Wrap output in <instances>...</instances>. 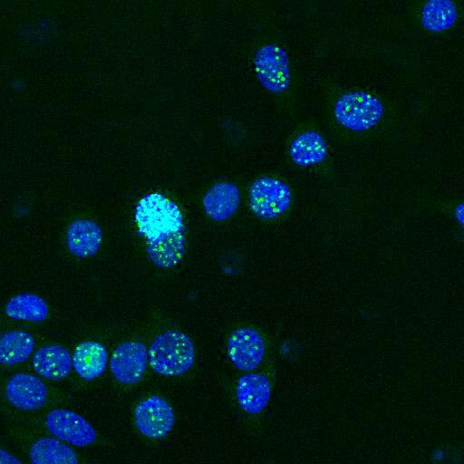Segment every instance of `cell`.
Masks as SVG:
<instances>
[{
	"instance_id": "cell-17",
	"label": "cell",
	"mask_w": 464,
	"mask_h": 464,
	"mask_svg": "<svg viewBox=\"0 0 464 464\" xmlns=\"http://www.w3.org/2000/svg\"><path fill=\"white\" fill-rule=\"evenodd\" d=\"M185 240L181 231L162 235L148 241L147 253L150 259L160 267H173L183 257Z\"/></svg>"
},
{
	"instance_id": "cell-12",
	"label": "cell",
	"mask_w": 464,
	"mask_h": 464,
	"mask_svg": "<svg viewBox=\"0 0 464 464\" xmlns=\"http://www.w3.org/2000/svg\"><path fill=\"white\" fill-rule=\"evenodd\" d=\"M236 396L243 411L258 414L267 406L271 397V383L260 373H247L240 377Z\"/></svg>"
},
{
	"instance_id": "cell-23",
	"label": "cell",
	"mask_w": 464,
	"mask_h": 464,
	"mask_svg": "<svg viewBox=\"0 0 464 464\" xmlns=\"http://www.w3.org/2000/svg\"><path fill=\"white\" fill-rule=\"evenodd\" d=\"M1 336H2V335H1V332H0V338H1Z\"/></svg>"
},
{
	"instance_id": "cell-21",
	"label": "cell",
	"mask_w": 464,
	"mask_h": 464,
	"mask_svg": "<svg viewBox=\"0 0 464 464\" xmlns=\"http://www.w3.org/2000/svg\"><path fill=\"white\" fill-rule=\"evenodd\" d=\"M456 5L450 0H431L427 2L420 14L423 26L431 32L450 29L456 22Z\"/></svg>"
},
{
	"instance_id": "cell-9",
	"label": "cell",
	"mask_w": 464,
	"mask_h": 464,
	"mask_svg": "<svg viewBox=\"0 0 464 464\" xmlns=\"http://www.w3.org/2000/svg\"><path fill=\"white\" fill-rule=\"evenodd\" d=\"M148 362V350L140 342H127L112 353L110 369L114 378L122 384H134L144 374Z\"/></svg>"
},
{
	"instance_id": "cell-5",
	"label": "cell",
	"mask_w": 464,
	"mask_h": 464,
	"mask_svg": "<svg viewBox=\"0 0 464 464\" xmlns=\"http://www.w3.org/2000/svg\"><path fill=\"white\" fill-rule=\"evenodd\" d=\"M256 76L269 92H285L290 84V67L285 50L275 44L260 47L254 59Z\"/></svg>"
},
{
	"instance_id": "cell-3",
	"label": "cell",
	"mask_w": 464,
	"mask_h": 464,
	"mask_svg": "<svg viewBox=\"0 0 464 464\" xmlns=\"http://www.w3.org/2000/svg\"><path fill=\"white\" fill-rule=\"evenodd\" d=\"M383 114L381 101L365 92H352L342 95L334 104V115L343 127L367 130L375 126Z\"/></svg>"
},
{
	"instance_id": "cell-10",
	"label": "cell",
	"mask_w": 464,
	"mask_h": 464,
	"mask_svg": "<svg viewBox=\"0 0 464 464\" xmlns=\"http://www.w3.org/2000/svg\"><path fill=\"white\" fill-rule=\"evenodd\" d=\"M5 395L14 408L34 411L44 405L47 400V388L36 375L18 372L7 381Z\"/></svg>"
},
{
	"instance_id": "cell-8",
	"label": "cell",
	"mask_w": 464,
	"mask_h": 464,
	"mask_svg": "<svg viewBox=\"0 0 464 464\" xmlns=\"http://www.w3.org/2000/svg\"><path fill=\"white\" fill-rule=\"evenodd\" d=\"M266 353V343L261 334L253 328L235 330L227 342V354L237 369L250 372L257 368Z\"/></svg>"
},
{
	"instance_id": "cell-2",
	"label": "cell",
	"mask_w": 464,
	"mask_h": 464,
	"mask_svg": "<svg viewBox=\"0 0 464 464\" xmlns=\"http://www.w3.org/2000/svg\"><path fill=\"white\" fill-rule=\"evenodd\" d=\"M135 220L139 232L148 241L183 228L179 207L160 193L148 194L139 201L135 208Z\"/></svg>"
},
{
	"instance_id": "cell-7",
	"label": "cell",
	"mask_w": 464,
	"mask_h": 464,
	"mask_svg": "<svg viewBox=\"0 0 464 464\" xmlns=\"http://www.w3.org/2000/svg\"><path fill=\"white\" fill-rule=\"evenodd\" d=\"M134 420L139 431L151 439L168 435L175 423L171 405L163 398L153 395L138 403Z\"/></svg>"
},
{
	"instance_id": "cell-14",
	"label": "cell",
	"mask_w": 464,
	"mask_h": 464,
	"mask_svg": "<svg viewBox=\"0 0 464 464\" xmlns=\"http://www.w3.org/2000/svg\"><path fill=\"white\" fill-rule=\"evenodd\" d=\"M240 203V191L234 183L221 181L214 184L204 195L203 206L214 221H225L233 216Z\"/></svg>"
},
{
	"instance_id": "cell-15",
	"label": "cell",
	"mask_w": 464,
	"mask_h": 464,
	"mask_svg": "<svg viewBox=\"0 0 464 464\" xmlns=\"http://www.w3.org/2000/svg\"><path fill=\"white\" fill-rule=\"evenodd\" d=\"M72 360L76 373L85 381H92L105 372L108 352L100 343L85 341L76 346Z\"/></svg>"
},
{
	"instance_id": "cell-4",
	"label": "cell",
	"mask_w": 464,
	"mask_h": 464,
	"mask_svg": "<svg viewBox=\"0 0 464 464\" xmlns=\"http://www.w3.org/2000/svg\"><path fill=\"white\" fill-rule=\"evenodd\" d=\"M291 202L290 188L280 179L263 177L250 186L249 207L263 219L278 218L289 208Z\"/></svg>"
},
{
	"instance_id": "cell-20",
	"label": "cell",
	"mask_w": 464,
	"mask_h": 464,
	"mask_svg": "<svg viewBox=\"0 0 464 464\" xmlns=\"http://www.w3.org/2000/svg\"><path fill=\"white\" fill-rule=\"evenodd\" d=\"M35 341L31 334L12 330L0 338V363L13 366L28 360L33 354Z\"/></svg>"
},
{
	"instance_id": "cell-6",
	"label": "cell",
	"mask_w": 464,
	"mask_h": 464,
	"mask_svg": "<svg viewBox=\"0 0 464 464\" xmlns=\"http://www.w3.org/2000/svg\"><path fill=\"white\" fill-rule=\"evenodd\" d=\"M45 425L57 440L76 447L89 446L97 438L95 429L88 420L66 409L51 411L45 418Z\"/></svg>"
},
{
	"instance_id": "cell-16",
	"label": "cell",
	"mask_w": 464,
	"mask_h": 464,
	"mask_svg": "<svg viewBox=\"0 0 464 464\" xmlns=\"http://www.w3.org/2000/svg\"><path fill=\"white\" fill-rule=\"evenodd\" d=\"M327 152L324 139L315 130H306L296 136L289 149L292 160L302 167L322 163Z\"/></svg>"
},
{
	"instance_id": "cell-22",
	"label": "cell",
	"mask_w": 464,
	"mask_h": 464,
	"mask_svg": "<svg viewBox=\"0 0 464 464\" xmlns=\"http://www.w3.org/2000/svg\"><path fill=\"white\" fill-rule=\"evenodd\" d=\"M0 464H23L22 461L7 450L0 448Z\"/></svg>"
},
{
	"instance_id": "cell-19",
	"label": "cell",
	"mask_w": 464,
	"mask_h": 464,
	"mask_svg": "<svg viewBox=\"0 0 464 464\" xmlns=\"http://www.w3.org/2000/svg\"><path fill=\"white\" fill-rule=\"evenodd\" d=\"M31 464H79L76 452L56 438L37 440L29 451Z\"/></svg>"
},
{
	"instance_id": "cell-13",
	"label": "cell",
	"mask_w": 464,
	"mask_h": 464,
	"mask_svg": "<svg viewBox=\"0 0 464 464\" xmlns=\"http://www.w3.org/2000/svg\"><path fill=\"white\" fill-rule=\"evenodd\" d=\"M102 232L91 219L73 220L66 231V245L73 256L85 258L95 255L102 245Z\"/></svg>"
},
{
	"instance_id": "cell-11",
	"label": "cell",
	"mask_w": 464,
	"mask_h": 464,
	"mask_svg": "<svg viewBox=\"0 0 464 464\" xmlns=\"http://www.w3.org/2000/svg\"><path fill=\"white\" fill-rule=\"evenodd\" d=\"M33 367L41 377L50 381H60L72 371V355L60 344H46L34 352Z\"/></svg>"
},
{
	"instance_id": "cell-18",
	"label": "cell",
	"mask_w": 464,
	"mask_h": 464,
	"mask_svg": "<svg viewBox=\"0 0 464 464\" xmlns=\"http://www.w3.org/2000/svg\"><path fill=\"white\" fill-rule=\"evenodd\" d=\"M5 313L14 320L40 323L48 317L49 306L37 294L20 293L7 301Z\"/></svg>"
},
{
	"instance_id": "cell-1",
	"label": "cell",
	"mask_w": 464,
	"mask_h": 464,
	"mask_svg": "<svg viewBox=\"0 0 464 464\" xmlns=\"http://www.w3.org/2000/svg\"><path fill=\"white\" fill-rule=\"evenodd\" d=\"M148 359L154 372L164 376H178L193 365L195 350L190 339L183 333L169 330L151 343Z\"/></svg>"
}]
</instances>
